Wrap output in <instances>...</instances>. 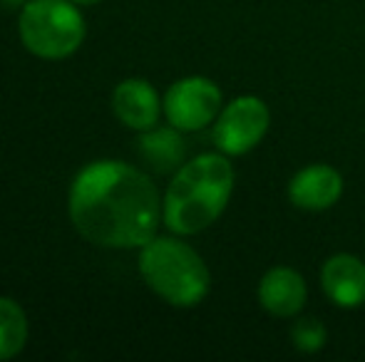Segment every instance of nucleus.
Returning <instances> with one entry per match:
<instances>
[{
	"label": "nucleus",
	"instance_id": "obj_1",
	"mask_svg": "<svg viewBox=\"0 0 365 362\" xmlns=\"http://www.w3.org/2000/svg\"><path fill=\"white\" fill-rule=\"evenodd\" d=\"M68 211L82 238L102 248H142L164 221L154 181L125 161H92L70 186Z\"/></svg>",
	"mask_w": 365,
	"mask_h": 362
},
{
	"label": "nucleus",
	"instance_id": "obj_2",
	"mask_svg": "<svg viewBox=\"0 0 365 362\" xmlns=\"http://www.w3.org/2000/svg\"><path fill=\"white\" fill-rule=\"evenodd\" d=\"M234 166L226 154H199L174 171L164 193V226L177 236H194L224 213L234 191Z\"/></svg>",
	"mask_w": 365,
	"mask_h": 362
},
{
	"label": "nucleus",
	"instance_id": "obj_3",
	"mask_svg": "<svg viewBox=\"0 0 365 362\" xmlns=\"http://www.w3.org/2000/svg\"><path fill=\"white\" fill-rule=\"evenodd\" d=\"M140 273L145 283L174 308H194L209 295L212 273L189 243L154 236L142 246Z\"/></svg>",
	"mask_w": 365,
	"mask_h": 362
},
{
	"label": "nucleus",
	"instance_id": "obj_4",
	"mask_svg": "<svg viewBox=\"0 0 365 362\" xmlns=\"http://www.w3.org/2000/svg\"><path fill=\"white\" fill-rule=\"evenodd\" d=\"M20 40L43 60L70 58L85 40V20L73 0H28L20 13Z\"/></svg>",
	"mask_w": 365,
	"mask_h": 362
},
{
	"label": "nucleus",
	"instance_id": "obj_5",
	"mask_svg": "<svg viewBox=\"0 0 365 362\" xmlns=\"http://www.w3.org/2000/svg\"><path fill=\"white\" fill-rule=\"evenodd\" d=\"M271 124L266 102L256 95H244L221 107L214 122V144L221 154L241 156L261 144Z\"/></svg>",
	"mask_w": 365,
	"mask_h": 362
},
{
	"label": "nucleus",
	"instance_id": "obj_6",
	"mask_svg": "<svg viewBox=\"0 0 365 362\" xmlns=\"http://www.w3.org/2000/svg\"><path fill=\"white\" fill-rule=\"evenodd\" d=\"M164 117L179 132H199L217 122L221 112V90L209 78L177 80L164 95Z\"/></svg>",
	"mask_w": 365,
	"mask_h": 362
},
{
	"label": "nucleus",
	"instance_id": "obj_7",
	"mask_svg": "<svg viewBox=\"0 0 365 362\" xmlns=\"http://www.w3.org/2000/svg\"><path fill=\"white\" fill-rule=\"evenodd\" d=\"M343 196V176L328 164H311L289 181V198L301 211H328Z\"/></svg>",
	"mask_w": 365,
	"mask_h": 362
},
{
	"label": "nucleus",
	"instance_id": "obj_8",
	"mask_svg": "<svg viewBox=\"0 0 365 362\" xmlns=\"http://www.w3.org/2000/svg\"><path fill=\"white\" fill-rule=\"evenodd\" d=\"M259 305L274 318H296L308 298L303 275L291 266H274L259 280Z\"/></svg>",
	"mask_w": 365,
	"mask_h": 362
},
{
	"label": "nucleus",
	"instance_id": "obj_9",
	"mask_svg": "<svg viewBox=\"0 0 365 362\" xmlns=\"http://www.w3.org/2000/svg\"><path fill=\"white\" fill-rule=\"evenodd\" d=\"M321 288L338 308H361L365 303V263L353 253H336L323 263Z\"/></svg>",
	"mask_w": 365,
	"mask_h": 362
},
{
	"label": "nucleus",
	"instance_id": "obj_10",
	"mask_svg": "<svg viewBox=\"0 0 365 362\" xmlns=\"http://www.w3.org/2000/svg\"><path fill=\"white\" fill-rule=\"evenodd\" d=\"M112 110H115L117 119L125 127L137 132H147L152 127H157L164 105L159 102L157 90L147 80L130 78V80H122L115 87Z\"/></svg>",
	"mask_w": 365,
	"mask_h": 362
},
{
	"label": "nucleus",
	"instance_id": "obj_11",
	"mask_svg": "<svg viewBox=\"0 0 365 362\" xmlns=\"http://www.w3.org/2000/svg\"><path fill=\"white\" fill-rule=\"evenodd\" d=\"M137 149H140L142 159L159 174L177 171L184 164V154H187V147H184L177 127H152V129L142 132V137L137 139Z\"/></svg>",
	"mask_w": 365,
	"mask_h": 362
},
{
	"label": "nucleus",
	"instance_id": "obj_12",
	"mask_svg": "<svg viewBox=\"0 0 365 362\" xmlns=\"http://www.w3.org/2000/svg\"><path fill=\"white\" fill-rule=\"evenodd\" d=\"M28 343V318L13 298H0V360H10Z\"/></svg>",
	"mask_w": 365,
	"mask_h": 362
},
{
	"label": "nucleus",
	"instance_id": "obj_13",
	"mask_svg": "<svg viewBox=\"0 0 365 362\" xmlns=\"http://www.w3.org/2000/svg\"><path fill=\"white\" fill-rule=\"evenodd\" d=\"M291 343H293V348L303 355L318 353V350H323L328 343L326 325L318 318H313V315H303V318H298L296 323L291 325Z\"/></svg>",
	"mask_w": 365,
	"mask_h": 362
},
{
	"label": "nucleus",
	"instance_id": "obj_14",
	"mask_svg": "<svg viewBox=\"0 0 365 362\" xmlns=\"http://www.w3.org/2000/svg\"><path fill=\"white\" fill-rule=\"evenodd\" d=\"M75 5H95V3H100V0H73Z\"/></svg>",
	"mask_w": 365,
	"mask_h": 362
},
{
	"label": "nucleus",
	"instance_id": "obj_15",
	"mask_svg": "<svg viewBox=\"0 0 365 362\" xmlns=\"http://www.w3.org/2000/svg\"><path fill=\"white\" fill-rule=\"evenodd\" d=\"M5 5H13V3H20V0H3Z\"/></svg>",
	"mask_w": 365,
	"mask_h": 362
}]
</instances>
